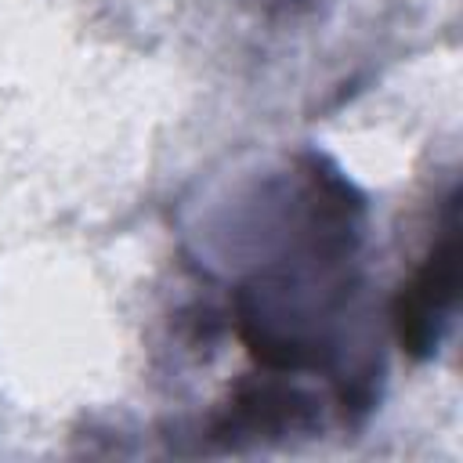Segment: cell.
Instances as JSON below:
<instances>
[{
  "label": "cell",
  "mask_w": 463,
  "mask_h": 463,
  "mask_svg": "<svg viewBox=\"0 0 463 463\" xmlns=\"http://www.w3.org/2000/svg\"><path fill=\"white\" fill-rule=\"evenodd\" d=\"M456 286H459V228H456V203L449 199L441 235L430 242L423 264L412 271V279L402 286L394 300V333L402 351H409L412 358H427L438 347L449 311L456 304Z\"/></svg>",
  "instance_id": "1"
}]
</instances>
